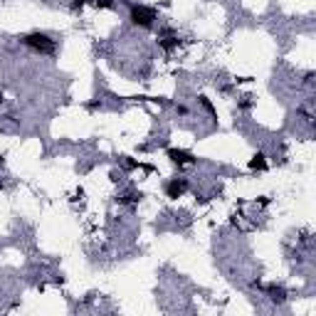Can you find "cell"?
Masks as SVG:
<instances>
[{
	"instance_id": "cell-1",
	"label": "cell",
	"mask_w": 316,
	"mask_h": 316,
	"mask_svg": "<svg viewBox=\"0 0 316 316\" xmlns=\"http://www.w3.org/2000/svg\"><path fill=\"white\" fill-rule=\"evenodd\" d=\"M22 42H25L30 50H35V52H42V55L55 52V40H52L50 35H45V32H30V35H25V37H22Z\"/></svg>"
},
{
	"instance_id": "cell-2",
	"label": "cell",
	"mask_w": 316,
	"mask_h": 316,
	"mask_svg": "<svg viewBox=\"0 0 316 316\" xmlns=\"http://www.w3.org/2000/svg\"><path fill=\"white\" fill-rule=\"evenodd\" d=\"M156 20V10L146 8V5H134L131 8V22L138 27H151Z\"/></svg>"
},
{
	"instance_id": "cell-3",
	"label": "cell",
	"mask_w": 316,
	"mask_h": 316,
	"mask_svg": "<svg viewBox=\"0 0 316 316\" xmlns=\"http://www.w3.org/2000/svg\"><path fill=\"white\" fill-rule=\"evenodd\" d=\"M185 190H188V180L185 178H173V180L166 183V195L173 198V200H176V198H180Z\"/></svg>"
},
{
	"instance_id": "cell-4",
	"label": "cell",
	"mask_w": 316,
	"mask_h": 316,
	"mask_svg": "<svg viewBox=\"0 0 316 316\" xmlns=\"http://www.w3.org/2000/svg\"><path fill=\"white\" fill-rule=\"evenodd\" d=\"M168 158H171V163H176V166H190V163H195L193 153H188V151H183V148H171V151H168Z\"/></svg>"
},
{
	"instance_id": "cell-5",
	"label": "cell",
	"mask_w": 316,
	"mask_h": 316,
	"mask_svg": "<svg viewBox=\"0 0 316 316\" xmlns=\"http://www.w3.org/2000/svg\"><path fill=\"white\" fill-rule=\"evenodd\" d=\"M252 168H264V153H255L252 156V161H250Z\"/></svg>"
},
{
	"instance_id": "cell-6",
	"label": "cell",
	"mask_w": 316,
	"mask_h": 316,
	"mask_svg": "<svg viewBox=\"0 0 316 316\" xmlns=\"http://www.w3.org/2000/svg\"><path fill=\"white\" fill-rule=\"evenodd\" d=\"M0 104H3V94H0Z\"/></svg>"
}]
</instances>
